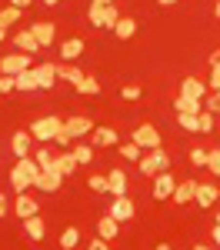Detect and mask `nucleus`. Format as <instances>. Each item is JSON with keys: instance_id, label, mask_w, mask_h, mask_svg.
Listing matches in <instances>:
<instances>
[{"instance_id": "nucleus-1", "label": "nucleus", "mask_w": 220, "mask_h": 250, "mask_svg": "<svg viewBox=\"0 0 220 250\" xmlns=\"http://www.w3.org/2000/svg\"><path fill=\"white\" fill-rule=\"evenodd\" d=\"M137 170L147 173V177H154V173H160V170H170V157L157 147V150H150L147 157H140V160H137Z\"/></svg>"}, {"instance_id": "nucleus-2", "label": "nucleus", "mask_w": 220, "mask_h": 250, "mask_svg": "<svg viewBox=\"0 0 220 250\" xmlns=\"http://www.w3.org/2000/svg\"><path fill=\"white\" fill-rule=\"evenodd\" d=\"M60 117H40V120H34L30 124V137L34 140H40V144H47V140H54L57 137V130H60Z\"/></svg>"}, {"instance_id": "nucleus-3", "label": "nucleus", "mask_w": 220, "mask_h": 250, "mask_svg": "<svg viewBox=\"0 0 220 250\" xmlns=\"http://www.w3.org/2000/svg\"><path fill=\"white\" fill-rule=\"evenodd\" d=\"M130 140L137 144L140 150H157V147H160V134H157V127H154V124H140L137 130L130 134Z\"/></svg>"}, {"instance_id": "nucleus-4", "label": "nucleus", "mask_w": 220, "mask_h": 250, "mask_svg": "<svg viewBox=\"0 0 220 250\" xmlns=\"http://www.w3.org/2000/svg\"><path fill=\"white\" fill-rule=\"evenodd\" d=\"M174 187H177V180L170 177V170H160V173H154V190H150V197L154 200H170L174 197Z\"/></svg>"}, {"instance_id": "nucleus-5", "label": "nucleus", "mask_w": 220, "mask_h": 250, "mask_svg": "<svg viewBox=\"0 0 220 250\" xmlns=\"http://www.w3.org/2000/svg\"><path fill=\"white\" fill-rule=\"evenodd\" d=\"M20 70H30V54H10V57L0 60V74H10V77H17Z\"/></svg>"}, {"instance_id": "nucleus-6", "label": "nucleus", "mask_w": 220, "mask_h": 250, "mask_svg": "<svg viewBox=\"0 0 220 250\" xmlns=\"http://www.w3.org/2000/svg\"><path fill=\"white\" fill-rule=\"evenodd\" d=\"M107 213H110V217H117L120 224H123V220H130V217L137 213V207H134V200L123 193V197H114V204H110V210H107Z\"/></svg>"}, {"instance_id": "nucleus-7", "label": "nucleus", "mask_w": 220, "mask_h": 250, "mask_svg": "<svg viewBox=\"0 0 220 250\" xmlns=\"http://www.w3.org/2000/svg\"><path fill=\"white\" fill-rule=\"evenodd\" d=\"M63 124H67V130H70L74 140H83L87 134H94V120H90V117H70V120H63Z\"/></svg>"}, {"instance_id": "nucleus-8", "label": "nucleus", "mask_w": 220, "mask_h": 250, "mask_svg": "<svg viewBox=\"0 0 220 250\" xmlns=\"http://www.w3.org/2000/svg\"><path fill=\"white\" fill-rule=\"evenodd\" d=\"M34 74H37V87L40 90H50V87L57 83V67H54V63H37Z\"/></svg>"}, {"instance_id": "nucleus-9", "label": "nucleus", "mask_w": 220, "mask_h": 250, "mask_svg": "<svg viewBox=\"0 0 220 250\" xmlns=\"http://www.w3.org/2000/svg\"><path fill=\"white\" fill-rule=\"evenodd\" d=\"M117 130L114 127H94V134H90V144L94 147H117Z\"/></svg>"}, {"instance_id": "nucleus-10", "label": "nucleus", "mask_w": 220, "mask_h": 250, "mask_svg": "<svg viewBox=\"0 0 220 250\" xmlns=\"http://www.w3.org/2000/svg\"><path fill=\"white\" fill-rule=\"evenodd\" d=\"M180 97H194V100H203L207 97V83L197 77H187V80H180Z\"/></svg>"}, {"instance_id": "nucleus-11", "label": "nucleus", "mask_w": 220, "mask_h": 250, "mask_svg": "<svg viewBox=\"0 0 220 250\" xmlns=\"http://www.w3.org/2000/svg\"><path fill=\"white\" fill-rule=\"evenodd\" d=\"M60 184H63V173H47V170H40V177H37V190H43V193H57L60 190Z\"/></svg>"}, {"instance_id": "nucleus-12", "label": "nucleus", "mask_w": 220, "mask_h": 250, "mask_svg": "<svg viewBox=\"0 0 220 250\" xmlns=\"http://www.w3.org/2000/svg\"><path fill=\"white\" fill-rule=\"evenodd\" d=\"M217 197H220L217 184H197V197H194V200H197L200 207H214V204H217Z\"/></svg>"}, {"instance_id": "nucleus-13", "label": "nucleus", "mask_w": 220, "mask_h": 250, "mask_svg": "<svg viewBox=\"0 0 220 250\" xmlns=\"http://www.w3.org/2000/svg\"><path fill=\"white\" fill-rule=\"evenodd\" d=\"M30 34L37 37L40 47H50V43H54V23H50V20H37V23L30 27Z\"/></svg>"}, {"instance_id": "nucleus-14", "label": "nucleus", "mask_w": 220, "mask_h": 250, "mask_svg": "<svg viewBox=\"0 0 220 250\" xmlns=\"http://www.w3.org/2000/svg\"><path fill=\"white\" fill-rule=\"evenodd\" d=\"M14 210H17L20 220H27V217H34L40 207H37V200H34L30 193H17V204H14Z\"/></svg>"}, {"instance_id": "nucleus-15", "label": "nucleus", "mask_w": 220, "mask_h": 250, "mask_svg": "<svg viewBox=\"0 0 220 250\" xmlns=\"http://www.w3.org/2000/svg\"><path fill=\"white\" fill-rule=\"evenodd\" d=\"M23 233H27V240H43V237H47V224L34 213V217L23 220Z\"/></svg>"}, {"instance_id": "nucleus-16", "label": "nucleus", "mask_w": 220, "mask_h": 250, "mask_svg": "<svg viewBox=\"0 0 220 250\" xmlns=\"http://www.w3.org/2000/svg\"><path fill=\"white\" fill-rule=\"evenodd\" d=\"M10 150L14 157H30V130H17L10 137Z\"/></svg>"}, {"instance_id": "nucleus-17", "label": "nucleus", "mask_w": 220, "mask_h": 250, "mask_svg": "<svg viewBox=\"0 0 220 250\" xmlns=\"http://www.w3.org/2000/svg\"><path fill=\"white\" fill-rule=\"evenodd\" d=\"M107 187H110L114 197H123V193H127V173L120 170V167H114V170L107 173Z\"/></svg>"}, {"instance_id": "nucleus-18", "label": "nucleus", "mask_w": 220, "mask_h": 250, "mask_svg": "<svg viewBox=\"0 0 220 250\" xmlns=\"http://www.w3.org/2000/svg\"><path fill=\"white\" fill-rule=\"evenodd\" d=\"M194 197H197V180H187V184H177L174 187V197L170 200L174 204H190Z\"/></svg>"}, {"instance_id": "nucleus-19", "label": "nucleus", "mask_w": 220, "mask_h": 250, "mask_svg": "<svg viewBox=\"0 0 220 250\" xmlns=\"http://www.w3.org/2000/svg\"><path fill=\"white\" fill-rule=\"evenodd\" d=\"M117 230H120V220H117V217H110V213H103V217L97 220V233H100V237H107V240H114V237H117Z\"/></svg>"}, {"instance_id": "nucleus-20", "label": "nucleus", "mask_w": 220, "mask_h": 250, "mask_svg": "<svg viewBox=\"0 0 220 250\" xmlns=\"http://www.w3.org/2000/svg\"><path fill=\"white\" fill-rule=\"evenodd\" d=\"M80 54H83V40H80V37H70V40L60 43V57H63V60H77Z\"/></svg>"}, {"instance_id": "nucleus-21", "label": "nucleus", "mask_w": 220, "mask_h": 250, "mask_svg": "<svg viewBox=\"0 0 220 250\" xmlns=\"http://www.w3.org/2000/svg\"><path fill=\"white\" fill-rule=\"evenodd\" d=\"M14 87H17V90H23V94H27V90H40V87H37V74H34V67H30V70H20L17 77H14Z\"/></svg>"}, {"instance_id": "nucleus-22", "label": "nucleus", "mask_w": 220, "mask_h": 250, "mask_svg": "<svg viewBox=\"0 0 220 250\" xmlns=\"http://www.w3.org/2000/svg\"><path fill=\"white\" fill-rule=\"evenodd\" d=\"M14 43H17V50H23V54H37V50H40L37 37H34L30 30H20L17 37H14Z\"/></svg>"}, {"instance_id": "nucleus-23", "label": "nucleus", "mask_w": 220, "mask_h": 250, "mask_svg": "<svg viewBox=\"0 0 220 250\" xmlns=\"http://www.w3.org/2000/svg\"><path fill=\"white\" fill-rule=\"evenodd\" d=\"M10 187H14L17 193H27L30 187H34V180H30V177H27V173L20 170L17 164H14V170H10Z\"/></svg>"}, {"instance_id": "nucleus-24", "label": "nucleus", "mask_w": 220, "mask_h": 250, "mask_svg": "<svg viewBox=\"0 0 220 250\" xmlns=\"http://www.w3.org/2000/svg\"><path fill=\"white\" fill-rule=\"evenodd\" d=\"M174 110H177V114H200V110H203V100H194V97H177V100H174Z\"/></svg>"}, {"instance_id": "nucleus-25", "label": "nucleus", "mask_w": 220, "mask_h": 250, "mask_svg": "<svg viewBox=\"0 0 220 250\" xmlns=\"http://www.w3.org/2000/svg\"><path fill=\"white\" fill-rule=\"evenodd\" d=\"M114 34H117L120 40H130L134 34H137V20H130V17H120V20H117V27H114Z\"/></svg>"}, {"instance_id": "nucleus-26", "label": "nucleus", "mask_w": 220, "mask_h": 250, "mask_svg": "<svg viewBox=\"0 0 220 250\" xmlns=\"http://www.w3.org/2000/svg\"><path fill=\"white\" fill-rule=\"evenodd\" d=\"M70 150H74V157H77V164H94V144H83V140H80V144L70 147Z\"/></svg>"}, {"instance_id": "nucleus-27", "label": "nucleus", "mask_w": 220, "mask_h": 250, "mask_svg": "<svg viewBox=\"0 0 220 250\" xmlns=\"http://www.w3.org/2000/svg\"><path fill=\"white\" fill-rule=\"evenodd\" d=\"M57 164H60V170H63V177H70V173L80 167L77 157H74V150H63V154H57Z\"/></svg>"}, {"instance_id": "nucleus-28", "label": "nucleus", "mask_w": 220, "mask_h": 250, "mask_svg": "<svg viewBox=\"0 0 220 250\" xmlns=\"http://www.w3.org/2000/svg\"><path fill=\"white\" fill-rule=\"evenodd\" d=\"M74 90H77V94H87V97H97L100 94V83L94 77H80L77 83H74Z\"/></svg>"}, {"instance_id": "nucleus-29", "label": "nucleus", "mask_w": 220, "mask_h": 250, "mask_svg": "<svg viewBox=\"0 0 220 250\" xmlns=\"http://www.w3.org/2000/svg\"><path fill=\"white\" fill-rule=\"evenodd\" d=\"M77 244H80V230H77V227H67V230L60 233V247H63V250H74Z\"/></svg>"}, {"instance_id": "nucleus-30", "label": "nucleus", "mask_w": 220, "mask_h": 250, "mask_svg": "<svg viewBox=\"0 0 220 250\" xmlns=\"http://www.w3.org/2000/svg\"><path fill=\"white\" fill-rule=\"evenodd\" d=\"M117 20H120V10L114 7V3H107V7H103V20H100V27H110V30H114Z\"/></svg>"}, {"instance_id": "nucleus-31", "label": "nucleus", "mask_w": 220, "mask_h": 250, "mask_svg": "<svg viewBox=\"0 0 220 250\" xmlns=\"http://www.w3.org/2000/svg\"><path fill=\"white\" fill-rule=\"evenodd\" d=\"M17 20H20V7L10 3V7H3V10H0V27H10V23H17Z\"/></svg>"}, {"instance_id": "nucleus-32", "label": "nucleus", "mask_w": 220, "mask_h": 250, "mask_svg": "<svg viewBox=\"0 0 220 250\" xmlns=\"http://www.w3.org/2000/svg\"><path fill=\"white\" fill-rule=\"evenodd\" d=\"M177 120H180V127H183V130H190V134H200V120H197V114H177Z\"/></svg>"}, {"instance_id": "nucleus-33", "label": "nucleus", "mask_w": 220, "mask_h": 250, "mask_svg": "<svg viewBox=\"0 0 220 250\" xmlns=\"http://www.w3.org/2000/svg\"><path fill=\"white\" fill-rule=\"evenodd\" d=\"M87 187L94 193H110V187H107V177H100V173H94L90 180H87Z\"/></svg>"}, {"instance_id": "nucleus-34", "label": "nucleus", "mask_w": 220, "mask_h": 250, "mask_svg": "<svg viewBox=\"0 0 220 250\" xmlns=\"http://www.w3.org/2000/svg\"><path fill=\"white\" fill-rule=\"evenodd\" d=\"M203 110H210V114H220V90H210V94L203 97Z\"/></svg>"}, {"instance_id": "nucleus-35", "label": "nucleus", "mask_w": 220, "mask_h": 250, "mask_svg": "<svg viewBox=\"0 0 220 250\" xmlns=\"http://www.w3.org/2000/svg\"><path fill=\"white\" fill-rule=\"evenodd\" d=\"M83 77L77 67H57V80H70V83H77V80Z\"/></svg>"}, {"instance_id": "nucleus-36", "label": "nucleus", "mask_w": 220, "mask_h": 250, "mask_svg": "<svg viewBox=\"0 0 220 250\" xmlns=\"http://www.w3.org/2000/svg\"><path fill=\"white\" fill-rule=\"evenodd\" d=\"M120 157H123V160H134V164H137V160H140V147L134 144V140H130V144H123V147H120Z\"/></svg>"}, {"instance_id": "nucleus-37", "label": "nucleus", "mask_w": 220, "mask_h": 250, "mask_svg": "<svg viewBox=\"0 0 220 250\" xmlns=\"http://www.w3.org/2000/svg\"><path fill=\"white\" fill-rule=\"evenodd\" d=\"M103 7H107V3H90V10H87V20H90L94 27H100V20H103Z\"/></svg>"}, {"instance_id": "nucleus-38", "label": "nucleus", "mask_w": 220, "mask_h": 250, "mask_svg": "<svg viewBox=\"0 0 220 250\" xmlns=\"http://www.w3.org/2000/svg\"><path fill=\"white\" fill-rule=\"evenodd\" d=\"M197 120H200V134H210V130H214V114H210V110H200Z\"/></svg>"}, {"instance_id": "nucleus-39", "label": "nucleus", "mask_w": 220, "mask_h": 250, "mask_svg": "<svg viewBox=\"0 0 220 250\" xmlns=\"http://www.w3.org/2000/svg\"><path fill=\"white\" fill-rule=\"evenodd\" d=\"M207 170L220 177V150H207Z\"/></svg>"}, {"instance_id": "nucleus-40", "label": "nucleus", "mask_w": 220, "mask_h": 250, "mask_svg": "<svg viewBox=\"0 0 220 250\" xmlns=\"http://www.w3.org/2000/svg\"><path fill=\"white\" fill-rule=\"evenodd\" d=\"M34 160H37V164H40V170H43V167H50V164H54V160H57V157L50 154V150H47V147H40L37 154H34Z\"/></svg>"}, {"instance_id": "nucleus-41", "label": "nucleus", "mask_w": 220, "mask_h": 250, "mask_svg": "<svg viewBox=\"0 0 220 250\" xmlns=\"http://www.w3.org/2000/svg\"><path fill=\"white\" fill-rule=\"evenodd\" d=\"M120 97H123V100H140L143 90H140V83H127V87L120 90Z\"/></svg>"}, {"instance_id": "nucleus-42", "label": "nucleus", "mask_w": 220, "mask_h": 250, "mask_svg": "<svg viewBox=\"0 0 220 250\" xmlns=\"http://www.w3.org/2000/svg\"><path fill=\"white\" fill-rule=\"evenodd\" d=\"M190 167H207V150L194 147V150H190Z\"/></svg>"}, {"instance_id": "nucleus-43", "label": "nucleus", "mask_w": 220, "mask_h": 250, "mask_svg": "<svg viewBox=\"0 0 220 250\" xmlns=\"http://www.w3.org/2000/svg\"><path fill=\"white\" fill-rule=\"evenodd\" d=\"M10 90H17L14 87V77L10 74H0V94H10Z\"/></svg>"}, {"instance_id": "nucleus-44", "label": "nucleus", "mask_w": 220, "mask_h": 250, "mask_svg": "<svg viewBox=\"0 0 220 250\" xmlns=\"http://www.w3.org/2000/svg\"><path fill=\"white\" fill-rule=\"evenodd\" d=\"M210 90H220V67H210Z\"/></svg>"}, {"instance_id": "nucleus-45", "label": "nucleus", "mask_w": 220, "mask_h": 250, "mask_svg": "<svg viewBox=\"0 0 220 250\" xmlns=\"http://www.w3.org/2000/svg\"><path fill=\"white\" fill-rule=\"evenodd\" d=\"M110 247V240L107 237H97V240H90V250H107Z\"/></svg>"}, {"instance_id": "nucleus-46", "label": "nucleus", "mask_w": 220, "mask_h": 250, "mask_svg": "<svg viewBox=\"0 0 220 250\" xmlns=\"http://www.w3.org/2000/svg\"><path fill=\"white\" fill-rule=\"evenodd\" d=\"M210 67H220V47L214 50V54H210Z\"/></svg>"}, {"instance_id": "nucleus-47", "label": "nucleus", "mask_w": 220, "mask_h": 250, "mask_svg": "<svg viewBox=\"0 0 220 250\" xmlns=\"http://www.w3.org/2000/svg\"><path fill=\"white\" fill-rule=\"evenodd\" d=\"M7 207H10V204H7V197L0 193V217H7Z\"/></svg>"}, {"instance_id": "nucleus-48", "label": "nucleus", "mask_w": 220, "mask_h": 250, "mask_svg": "<svg viewBox=\"0 0 220 250\" xmlns=\"http://www.w3.org/2000/svg\"><path fill=\"white\" fill-rule=\"evenodd\" d=\"M10 3H14V7H20V10H23V7H30V0H10Z\"/></svg>"}, {"instance_id": "nucleus-49", "label": "nucleus", "mask_w": 220, "mask_h": 250, "mask_svg": "<svg viewBox=\"0 0 220 250\" xmlns=\"http://www.w3.org/2000/svg\"><path fill=\"white\" fill-rule=\"evenodd\" d=\"M214 244H217V247H220V224H217V227H214Z\"/></svg>"}, {"instance_id": "nucleus-50", "label": "nucleus", "mask_w": 220, "mask_h": 250, "mask_svg": "<svg viewBox=\"0 0 220 250\" xmlns=\"http://www.w3.org/2000/svg\"><path fill=\"white\" fill-rule=\"evenodd\" d=\"M160 7H174V3H177V0H157Z\"/></svg>"}, {"instance_id": "nucleus-51", "label": "nucleus", "mask_w": 220, "mask_h": 250, "mask_svg": "<svg viewBox=\"0 0 220 250\" xmlns=\"http://www.w3.org/2000/svg\"><path fill=\"white\" fill-rule=\"evenodd\" d=\"M3 37H7V27H0V43H3Z\"/></svg>"}, {"instance_id": "nucleus-52", "label": "nucleus", "mask_w": 220, "mask_h": 250, "mask_svg": "<svg viewBox=\"0 0 220 250\" xmlns=\"http://www.w3.org/2000/svg\"><path fill=\"white\" fill-rule=\"evenodd\" d=\"M43 3H47V7H57V3H60V0H43Z\"/></svg>"}, {"instance_id": "nucleus-53", "label": "nucleus", "mask_w": 220, "mask_h": 250, "mask_svg": "<svg viewBox=\"0 0 220 250\" xmlns=\"http://www.w3.org/2000/svg\"><path fill=\"white\" fill-rule=\"evenodd\" d=\"M90 3H114V0H90Z\"/></svg>"}, {"instance_id": "nucleus-54", "label": "nucleus", "mask_w": 220, "mask_h": 250, "mask_svg": "<svg viewBox=\"0 0 220 250\" xmlns=\"http://www.w3.org/2000/svg\"><path fill=\"white\" fill-rule=\"evenodd\" d=\"M214 14H217V17H220V0H217V7H214Z\"/></svg>"}, {"instance_id": "nucleus-55", "label": "nucleus", "mask_w": 220, "mask_h": 250, "mask_svg": "<svg viewBox=\"0 0 220 250\" xmlns=\"http://www.w3.org/2000/svg\"><path fill=\"white\" fill-rule=\"evenodd\" d=\"M217 224H220V213H217Z\"/></svg>"}]
</instances>
